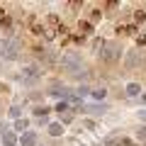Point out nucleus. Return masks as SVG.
Returning <instances> with one entry per match:
<instances>
[{"label": "nucleus", "mask_w": 146, "mask_h": 146, "mask_svg": "<svg viewBox=\"0 0 146 146\" xmlns=\"http://www.w3.org/2000/svg\"><path fill=\"white\" fill-rule=\"evenodd\" d=\"M20 78H22V83H36L39 80V68L36 66H25Z\"/></svg>", "instance_id": "obj_4"}, {"label": "nucleus", "mask_w": 146, "mask_h": 146, "mask_svg": "<svg viewBox=\"0 0 146 146\" xmlns=\"http://www.w3.org/2000/svg\"><path fill=\"white\" fill-rule=\"evenodd\" d=\"M46 112H49L46 107H36V110H34V115H36V117H44V115H46Z\"/></svg>", "instance_id": "obj_15"}, {"label": "nucleus", "mask_w": 146, "mask_h": 146, "mask_svg": "<svg viewBox=\"0 0 146 146\" xmlns=\"http://www.w3.org/2000/svg\"><path fill=\"white\" fill-rule=\"evenodd\" d=\"M61 66L66 68L71 76H83L85 73V66H83V58L78 56V54H63V58H61Z\"/></svg>", "instance_id": "obj_1"}, {"label": "nucleus", "mask_w": 146, "mask_h": 146, "mask_svg": "<svg viewBox=\"0 0 146 146\" xmlns=\"http://www.w3.org/2000/svg\"><path fill=\"white\" fill-rule=\"evenodd\" d=\"M139 93H141V85L139 83H129V85H127V98H136Z\"/></svg>", "instance_id": "obj_7"}, {"label": "nucleus", "mask_w": 146, "mask_h": 146, "mask_svg": "<svg viewBox=\"0 0 146 146\" xmlns=\"http://www.w3.org/2000/svg\"><path fill=\"white\" fill-rule=\"evenodd\" d=\"M144 17H146L144 10H136V12H134V22H144Z\"/></svg>", "instance_id": "obj_13"}, {"label": "nucleus", "mask_w": 146, "mask_h": 146, "mask_svg": "<svg viewBox=\"0 0 146 146\" xmlns=\"http://www.w3.org/2000/svg\"><path fill=\"white\" fill-rule=\"evenodd\" d=\"M17 54H20V44H17L15 39H3V42H0V56H3V58L15 61Z\"/></svg>", "instance_id": "obj_2"}, {"label": "nucleus", "mask_w": 146, "mask_h": 146, "mask_svg": "<svg viewBox=\"0 0 146 146\" xmlns=\"http://www.w3.org/2000/svg\"><path fill=\"white\" fill-rule=\"evenodd\" d=\"M141 63V54L139 49H131V51H127V58H124V66L127 68H136Z\"/></svg>", "instance_id": "obj_5"}, {"label": "nucleus", "mask_w": 146, "mask_h": 146, "mask_svg": "<svg viewBox=\"0 0 146 146\" xmlns=\"http://www.w3.org/2000/svg\"><path fill=\"white\" fill-rule=\"evenodd\" d=\"M139 139L146 141V127H141V129H139Z\"/></svg>", "instance_id": "obj_19"}, {"label": "nucleus", "mask_w": 146, "mask_h": 146, "mask_svg": "<svg viewBox=\"0 0 146 146\" xmlns=\"http://www.w3.org/2000/svg\"><path fill=\"white\" fill-rule=\"evenodd\" d=\"M15 141H17V136L12 134V131H7V134H3V144H5V146H12Z\"/></svg>", "instance_id": "obj_9"}, {"label": "nucleus", "mask_w": 146, "mask_h": 146, "mask_svg": "<svg viewBox=\"0 0 146 146\" xmlns=\"http://www.w3.org/2000/svg\"><path fill=\"white\" fill-rule=\"evenodd\" d=\"M36 144V134L34 131H25L22 134V146H34Z\"/></svg>", "instance_id": "obj_6"}, {"label": "nucleus", "mask_w": 146, "mask_h": 146, "mask_svg": "<svg viewBox=\"0 0 146 146\" xmlns=\"http://www.w3.org/2000/svg\"><path fill=\"white\" fill-rule=\"evenodd\" d=\"M80 32H93V27H90V22H80Z\"/></svg>", "instance_id": "obj_16"}, {"label": "nucleus", "mask_w": 146, "mask_h": 146, "mask_svg": "<svg viewBox=\"0 0 146 146\" xmlns=\"http://www.w3.org/2000/svg\"><path fill=\"white\" fill-rule=\"evenodd\" d=\"M90 15H93V17H90V20H93V22H98L100 17H102V12H100V10H93V12H90Z\"/></svg>", "instance_id": "obj_17"}, {"label": "nucleus", "mask_w": 146, "mask_h": 146, "mask_svg": "<svg viewBox=\"0 0 146 146\" xmlns=\"http://www.w3.org/2000/svg\"><path fill=\"white\" fill-rule=\"evenodd\" d=\"M20 115H22V110L17 107V105H15V107H10V117H15V119H17Z\"/></svg>", "instance_id": "obj_14"}, {"label": "nucleus", "mask_w": 146, "mask_h": 146, "mask_svg": "<svg viewBox=\"0 0 146 146\" xmlns=\"http://www.w3.org/2000/svg\"><path fill=\"white\" fill-rule=\"evenodd\" d=\"M141 117H146V110H144V112H141Z\"/></svg>", "instance_id": "obj_20"}, {"label": "nucleus", "mask_w": 146, "mask_h": 146, "mask_svg": "<svg viewBox=\"0 0 146 146\" xmlns=\"http://www.w3.org/2000/svg\"><path fill=\"white\" fill-rule=\"evenodd\" d=\"M136 44H139V46H144V44H146V36L139 34V36H136Z\"/></svg>", "instance_id": "obj_18"}, {"label": "nucleus", "mask_w": 146, "mask_h": 146, "mask_svg": "<svg viewBox=\"0 0 146 146\" xmlns=\"http://www.w3.org/2000/svg\"><path fill=\"white\" fill-rule=\"evenodd\" d=\"M90 95H93L95 100H105V95H107V90H105V88H95V90H90Z\"/></svg>", "instance_id": "obj_10"}, {"label": "nucleus", "mask_w": 146, "mask_h": 146, "mask_svg": "<svg viewBox=\"0 0 146 146\" xmlns=\"http://www.w3.org/2000/svg\"><path fill=\"white\" fill-rule=\"evenodd\" d=\"M117 32H119V34H134V32H136V27L134 25H124V27H117Z\"/></svg>", "instance_id": "obj_8"}, {"label": "nucleus", "mask_w": 146, "mask_h": 146, "mask_svg": "<svg viewBox=\"0 0 146 146\" xmlns=\"http://www.w3.org/2000/svg\"><path fill=\"white\" fill-rule=\"evenodd\" d=\"M127 144H129L127 139H107L105 141V146H127Z\"/></svg>", "instance_id": "obj_11"}, {"label": "nucleus", "mask_w": 146, "mask_h": 146, "mask_svg": "<svg viewBox=\"0 0 146 146\" xmlns=\"http://www.w3.org/2000/svg\"><path fill=\"white\" fill-rule=\"evenodd\" d=\"M119 54H122V49L117 46V44H112V42H102V54H100V58H102V61L112 63V61H117V58H119Z\"/></svg>", "instance_id": "obj_3"}, {"label": "nucleus", "mask_w": 146, "mask_h": 146, "mask_svg": "<svg viewBox=\"0 0 146 146\" xmlns=\"http://www.w3.org/2000/svg\"><path fill=\"white\" fill-rule=\"evenodd\" d=\"M49 134H51V136L63 134V127H61V124H51V127H49Z\"/></svg>", "instance_id": "obj_12"}]
</instances>
